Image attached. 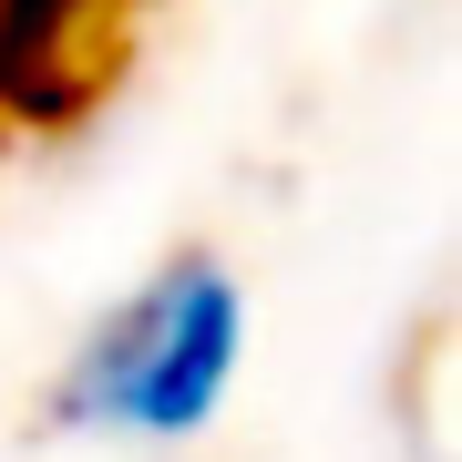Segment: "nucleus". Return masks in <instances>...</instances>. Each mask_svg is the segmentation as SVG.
Returning a JSON list of instances; mask_svg holds the SVG:
<instances>
[{
	"instance_id": "1",
	"label": "nucleus",
	"mask_w": 462,
	"mask_h": 462,
	"mask_svg": "<svg viewBox=\"0 0 462 462\" xmlns=\"http://www.w3.org/2000/svg\"><path fill=\"white\" fill-rule=\"evenodd\" d=\"M236 360H247V288L216 247H185L72 339L51 421L93 442H185L226 411Z\"/></svg>"
}]
</instances>
